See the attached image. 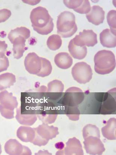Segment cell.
Instances as JSON below:
<instances>
[{"mask_svg":"<svg viewBox=\"0 0 116 155\" xmlns=\"http://www.w3.org/2000/svg\"><path fill=\"white\" fill-rule=\"evenodd\" d=\"M34 129L35 135L31 143L39 147L47 145L50 140L56 138L59 133L58 127L53 126H49L44 123Z\"/></svg>","mask_w":116,"mask_h":155,"instance_id":"4","label":"cell"},{"mask_svg":"<svg viewBox=\"0 0 116 155\" xmlns=\"http://www.w3.org/2000/svg\"><path fill=\"white\" fill-rule=\"evenodd\" d=\"M24 64L26 69L31 74H36L40 71L42 68V61L35 53H29L25 59Z\"/></svg>","mask_w":116,"mask_h":155,"instance_id":"9","label":"cell"},{"mask_svg":"<svg viewBox=\"0 0 116 155\" xmlns=\"http://www.w3.org/2000/svg\"><path fill=\"white\" fill-rule=\"evenodd\" d=\"M47 45L50 50L56 51L60 48L62 45V40L60 36L53 35L47 40Z\"/></svg>","mask_w":116,"mask_h":155,"instance_id":"24","label":"cell"},{"mask_svg":"<svg viewBox=\"0 0 116 155\" xmlns=\"http://www.w3.org/2000/svg\"><path fill=\"white\" fill-rule=\"evenodd\" d=\"M37 116L43 123L48 124L54 123L57 118V114H38L37 115Z\"/></svg>","mask_w":116,"mask_h":155,"instance_id":"28","label":"cell"},{"mask_svg":"<svg viewBox=\"0 0 116 155\" xmlns=\"http://www.w3.org/2000/svg\"><path fill=\"white\" fill-rule=\"evenodd\" d=\"M71 73L74 80L80 84H85L89 82L93 76L90 65L84 62L75 64L72 68Z\"/></svg>","mask_w":116,"mask_h":155,"instance_id":"5","label":"cell"},{"mask_svg":"<svg viewBox=\"0 0 116 155\" xmlns=\"http://www.w3.org/2000/svg\"><path fill=\"white\" fill-rule=\"evenodd\" d=\"M69 103L71 105H76L82 102L84 95L81 89L76 87L69 88L66 91Z\"/></svg>","mask_w":116,"mask_h":155,"instance_id":"13","label":"cell"},{"mask_svg":"<svg viewBox=\"0 0 116 155\" xmlns=\"http://www.w3.org/2000/svg\"><path fill=\"white\" fill-rule=\"evenodd\" d=\"M64 4L68 8L72 9L74 10L78 8L82 4L83 0H78V1H63Z\"/></svg>","mask_w":116,"mask_h":155,"instance_id":"30","label":"cell"},{"mask_svg":"<svg viewBox=\"0 0 116 155\" xmlns=\"http://www.w3.org/2000/svg\"><path fill=\"white\" fill-rule=\"evenodd\" d=\"M35 130L30 127L21 126L17 131V136L23 142L32 143L35 138Z\"/></svg>","mask_w":116,"mask_h":155,"instance_id":"15","label":"cell"},{"mask_svg":"<svg viewBox=\"0 0 116 155\" xmlns=\"http://www.w3.org/2000/svg\"><path fill=\"white\" fill-rule=\"evenodd\" d=\"M21 108L17 110L16 118L20 124L26 126H31L35 123L37 120L36 115L35 114H21Z\"/></svg>","mask_w":116,"mask_h":155,"instance_id":"20","label":"cell"},{"mask_svg":"<svg viewBox=\"0 0 116 155\" xmlns=\"http://www.w3.org/2000/svg\"><path fill=\"white\" fill-rule=\"evenodd\" d=\"M64 86L61 81L54 80L50 82L47 84V92H63Z\"/></svg>","mask_w":116,"mask_h":155,"instance_id":"26","label":"cell"},{"mask_svg":"<svg viewBox=\"0 0 116 155\" xmlns=\"http://www.w3.org/2000/svg\"><path fill=\"white\" fill-rule=\"evenodd\" d=\"M42 61V68L40 73L37 74L39 77H47L51 74L53 69L50 62L45 58H41Z\"/></svg>","mask_w":116,"mask_h":155,"instance_id":"25","label":"cell"},{"mask_svg":"<svg viewBox=\"0 0 116 155\" xmlns=\"http://www.w3.org/2000/svg\"><path fill=\"white\" fill-rule=\"evenodd\" d=\"M56 28L57 33L63 38L72 37L77 30L75 16L68 11L61 13L58 17Z\"/></svg>","mask_w":116,"mask_h":155,"instance_id":"3","label":"cell"},{"mask_svg":"<svg viewBox=\"0 0 116 155\" xmlns=\"http://www.w3.org/2000/svg\"><path fill=\"white\" fill-rule=\"evenodd\" d=\"M95 70L97 74H106L114 71L116 67L115 56L110 51L101 50L94 57Z\"/></svg>","mask_w":116,"mask_h":155,"instance_id":"2","label":"cell"},{"mask_svg":"<svg viewBox=\"0 0 116 155\" xmlns=\"http://www.w3.org/2000/svg\"><path fill=\"white\" fill-rule=\"evenodd\" d=\"M68 48L70 53L74 59L81 60L87 56V48L85 46L81 47L76 45L73 42L72 39L70 41Z\"/></svg>","mask_w":116,"mask_h":155,"instance_id":"18","label":"cell"},{"mask_svg":"<svg viewBox=\"0 0 116 155\" xmlns=\"http://www.w3.org/2000/svg\"><path fill=\"white\" fill-rule=\"evenodd\" d=\"M83 137L85 140L88 137L93 136L100 138V133L99 128L92 124H88L85 126L82 130Z\"/></svg>","mask_w":116,"mask_h":155,"instance_id":"23","label":"cell"},{"mask_svg":"<svg viewBox=\"0 0 116 155\" xmlns=\"http://www.w3.org/2000/svg\"><path fill=\"white\" fill-rule=\"evenodd\" d=\"M11 13L7 9L0 10V23L6 21L11 16Z\"/></svg>","mask_w":116,"mask_h":155,"instance_id":"31","label":"cell"},{"mask_svg":"<svg viewBox=\"0 0 116 155\" xmlns=\"http://www.w3.org/2000/svg\"><path fill=\"white\" fill-rule=\"evenodd\" d=\"M66 147L62 150L61 154L67 155H84L82 145L79 140L76 137L70 138L66 143Z\"/></svg>","mask_w":116,"mask_h":155,"instance_id":"10","label":"cell"},{"mask_svg":"<svg viewBox=\"0 0 116 155\" xmlns=\"http://www.w3.org/2000/svg\"><path fill=\"white\" fill-rule=\"evenodd\" d=\"M16 82V77L11 73H7L0 75V91L10 87Z\"/></svg>","mask_w":116,"mask_h":155,"instance_id":"21","label":"cell"},{"mask_svg":"<svg viewBox=\"0 0 116 155\" xmlns=\"http://www.w3.org/2000/svg\"><path fill=\"white\" fill-rule=\"evenodd\" d=\"M91 8L90 4L89 1L84 0L83 1L82 4L78 8L74 10V11L80 14H86L89 12Z\"/></svg>","mask_w":116,"mask_h":155,"instance_id":"29","label":"cell"},{"mask_svg":"<svg viewBox=\"0 0 116 155\" xmlns=\"http://www.w3.org/2000/svg\"><path fill=\"white\" fill-rule=\"evenodd\" d=\"M116 11L111 10L108 12L107 15V21L109 25L111 31L114 35H116Z\"/></svg>","mask_w":116,"mask_h":155,"instance_id":"27","label":"cell"},{"mask_svg":"<svg viewBox=\"0 0 116 155\" xmlns=\"http://www.w3.org/2000/svg\"><path fill=\"white\" fill-rule=\"evenodd\" d=\"M4 149L6 153L8 155H32V153L28 147L22 145L15 139H10L7 141Z\"/></svg>","mask_w":116,"mask_h":155,"instance_id":"8","label":"cell"},{"mask_svg":"<svg viewBox=\"0 0 116 155\" xmlns=\"http://www.w3.org/2000/svg\"><path fill=\"white\" fill-rule=\"evenodd\" d=\"M26 40L24 37L19 36L15 38L12 42L13 44L14 56L16 59H19L23 56L25 51Z\"/></svg>","mask_w":116,"mask_h":155,"instance_id":"19","label":"cell"},{"mask_svg":"<svg viewBox=\"0 0 116 155\" xmlns=\"http://www.w3.org/2000/svg\"><path fill=\"white\" fill-rule=\"evenodd\" d=\"M1 153H2V148H1V145L0 143V155L1 154Z\"/></svg>","mask_w":116,"mask_h":155,"instance_id":"33","label":"cell"},{"mask_svg":"<svg viewBox=\"0 0 116 155\" xmlns=\"http://www.w3.org/2000/svg\"><path fill=\"white\" fill-rule=\"evenodd\" d=\"M55 64L58 68L67 69L72 65L73 59L69 54L62 52L56 54L54 58Z\"/></svg>","mask_w":116,"mask_h":155,"instance_id":"16","label":"cell"},{"mask_svg":"<svg viewBox=\"0 0 116 155\" xmlns=\"http://www.w3.org/2000/svg\"><path fill=\"white\" fill-rule=\"evenodd\" d=\"M31 35V31L26 27L17 28L12 30L8 34V38L12 43L15 38L19 36H22L26 39L29 38Z\"/></svg>","mask_w":116,"mask_h":155,"instance_id":"22","label":"cell"},{"mask_svg":"<svg viewBox=\"0 0 116 155\" xmlns=\"http://www.w3.org/2000/svg\"><path fill=\"white\" fill-rule=\"evenodd\" d=\"M116 119L111 118L107 122L105 126L102 128V135L110 140L116 139Z\"/></svg>","mask_w":116,"mask_h":155,"instance_id":"17","label":"cell"},{"mask_svg":"<svg viewBox=\"0 0 116 155\" xmlns=\"http://www.w3.org/2000/svg\"><path fill=\"white\" fill-rule=\"evenodd\" d=\"M72 40L74 44L81 47H93L98 43L97 34L92 30H84Z\"/></svg>","mask_w":116,"mask_h":155,"instance_id":"6","label":"cell"},{"mask_svg":"<svg viewBox=\"0 0 116 155\" xmlns=\"http://www.w3.org/2000/svg\"><path fill=\"white\" fill-rule=\"evenodd\" d=\"M84 148L86 153L90 155H102L105 149L100 138L90 136L84 140Z\"/></svg>","mask_w":116,"mask_h":155,"instance_id":"7","label":"cell"},{"mask_svg":"<svg viewBox=\"0 0 116 155\" xmlns=\"http://www.w3.org/2000/svg\"><path fill=\"white\" fill-rule=\"evenodd\" d=\"M89 21L96 26H98L103 23L105 19V12L103 8L98 5L91 7L90 11L86 14Z\"/></svg>","mask_w":116,"mask_h":155,"instance_id":"11","label":"cell"},{"mask_svg":"<svg viewBox=\"0 0 116 155\" xmlns=\"http://www.w3.org/2000/svg\"><path fill=\"white\" fill-rule=\"evenodd\" d=\"M0 107L10 111H13L18 105L16 98L6 91L0 93Z\"/></svg>","mask_w":116,"mask_h":155,"instance_id":"12","label":"cell"},{"mask_svg":"<svg viewBox=\"0 0 116 155\" xmlns=\"http://www.w3.org/2000/svg\"><path fill=\"white\" fill-rule=\"evenodd\" d=\"M101 44L104 47L112 48L116 47V37L111 30H104L100 34Z\"/></svg>","mask_w":116,"mask_h":155,"instance_id":"14","label":"cell"},{"mask_svg":"<svg viewBox=\"0 0 116 155\" xmlns=\"http://www.w3.org/2000/svg\"><path fill=\"white\" fill-rule=\"evenodd\" d=\"M9 65L8 59L5 56L0 58V72L6 71Z\"/></svg>","mask_w":116,"mask_h":155,"instance_id":"32","label":"cell"},{"mask_svg":"<svg viewBox=\"0 0 116 155\" xmlns=\"http://www.w3.org/2000/svg\"><path fill=\"white\" fill-rule=\"evenodd\" d=\"M30 19L34 31L42 35H47L53 31V19L47 9L38 7L31 12Z\"/></svg>","mask_w":116,"mask_h":155,"instance_id":"1","label":"cell"}]
</instances>
